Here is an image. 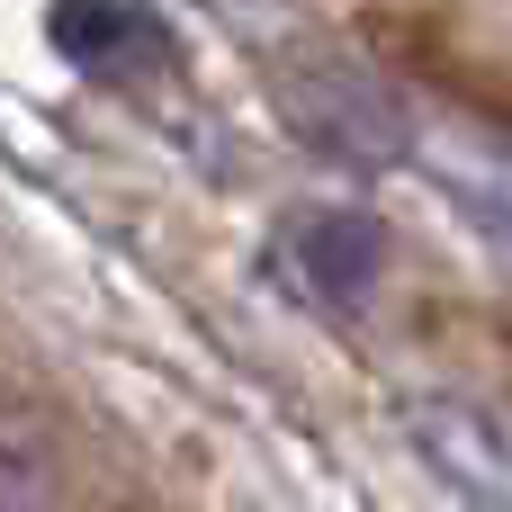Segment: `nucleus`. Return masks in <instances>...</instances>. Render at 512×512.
I'll use <instances>...</instances> for the list:
<instances>
[{
  "label": "nucleus",
  "instance_id": "nucleus-2",
  "mask_svg": "<svg viewBox=\"0 0 512 512\" xmlns=\"http://www.w3.org/2000/svg\"><path fill=\"white\" fill-rule=\"evenodd\" d=\"M279 261H288V279H297L315 306H360L369 279H378V261H387V234H378V216H360V207H315V216H288Z\"/></svg>",
  "mask_w": 512,
  "mask_h": 512
},
{
  "label": "nucleus",
  "instance_id": "nucleus-3",
  "mask_svg": "<svg viewBox=\"0 0 512 512\" xmlns=\"http://www.w3.org/2000/svg\"><path fill=\"white\" fill-rule=\"evenodd\" d=\"M45 27H54V54L81 63V72H99V81H144L171 54V36L135 0H54Z\"/></svg>",
  "mask_w": 512,
  "mask_h": 512
},
{
  "label": "nucleus",
  "instance_id": "nucleus-1",
  "mask_svg": "<svg viewBox=\"0 0 512 512\" xmlns=\"http://www.w3.org/2000/svg\"><path fill=\"white\" fill-rule=\"evenodd\" d=\"M288 126H297L315 153L351 162V171H387V162H405V144H414L396 90L369 81V72H351V63L297 72V81H288Z\"/></svg>",
  "mask_w": 512,
  "mask_h": 512
}]
</instances>
